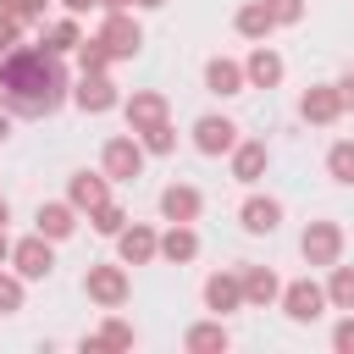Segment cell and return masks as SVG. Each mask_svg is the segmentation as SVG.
I'll list each match as a JSON object with an SVG mask.
<instances>
[{
    "mask_svg": "<svg viewBox=\"0 0 354 354\" xmlns=\"http://www.w3.org/2000/svg\"><path fill=\"white\" fill-rule=\"evenodd\" d=\"M100 11H133V0H100Z\"/></svg>",
    "mask_w": 354,
    "mask_h": 354,
    "instance_id": "obj_40",
    "label": "cell"
},
{
    "mask_svg": "<svg viewBox=\"0 0 354 354\" xmlns=\"http://www.w3.org/2000/svg\"><path fill=\"white\" fill-rule=\"evenodd\" d=\"M326 304L332 310H354V266H326Z\"/></svg>",
    "mask_w": 354,
    "mask_h": 354,
    "instance_id": "obj_27",
    "label": "cell"
},
{
    "mask_svg": "<svg viewBox=\"0 0 354 354\" xmlns=\"http://www.w3.org/2000/svg\"><path fill=\"white\" fill-rule=\"evenodd\" d=\"M337 94H343V111H354V72L337 77Z\"/></svg>",
    "mask_w": 354,
    "mask_h": 354,
    "instance_id": "obj_37",
    "label": "cell"
},
{
    "mask_svg": "<svg viewBox=\"0 0 354 354\" xmlns=\"http://www.w3.org/2000/svg\"><path fill=\"white\" fill-rule=\"evenodd\" d=\"M266 11L277 17V28H293V22H304V0H266Z\"/></svg>",
    "mask_w": 354,
    "mask_h": 354,
    "instance_id": "obj_33",
    "label": "cell"
},
{
    "mask_svg": "<svg viewBox=\"0 0 354 354\" xmlns=\"http://www.w3.org/2000/svg\"><path fill=\"white\" fill-rule=\"evenodd\" d=\"M144 160H149V149L138 144L133 127H127V133H111L105 149H100V171H105L111 183H133V177H144Z\"/></svg>",
    "mask_w": 354,
    "mask_h": 354,
    "instance_id": "obj_2",
    "label": "cell"
},
{
    "mask_svg": "<svg viewBox=\"0 0 354 354\" xmlns=\"http://www.w3.org/2000/svg\"><path fill=\"white\" fill-rule=\"evenodd\" d=\"M122 116H127L133 133H149V127L171 122V100H166L160 88H133V94L122 100Z\"/></svg>",
    "mask_w": 354,
    "mask_h": 354,
    "instance_id": "obj_9",
    "label": "cell"
},
{
    "mask_svg": "<svg viewBox=\"0 0 354 354\" xmlns=\"http://www.w3.org/2000/svg\"><path fill=\"white\" fill-rule=\"evenodd\" d=\"M44 11H50V0H22V28H44Z\"/></svg>",
    "mask_w": 354,
    "mask_h": 354,
    "instance_id": "obj_35",
    "label": "cell"
},
{
    "mask_svg": "<svg viewBox=\"0 0 354 354\" xmlns=\"http://www.w3.org/2000/svg\"><path fill=\"white\" fill-rule=\"evenodd\" d=\"M83 293H88V304H100V310H122L127 293H133V277H127L122 260H100V266L83 271Z\"/></svg>",
    "mask_w": 354,
    "mask_h": 354,
    "instance_id": "obj_3",
    "label": "cell"
},
{
    "mask_svg": "<svg viewBox=\"0 0 354 354\" xmlns=\"http://www.w3.org/2000/svg\"><path fill=\"white\" fill-rule=\"evenodd\" d=\"M88 227H94V232H100V238H116V232H122V227H127V210H122V205H116V199H105V205H100V210H88Z\"/></svg>",
    "mask_w": 354,
    "mask_h": 354,
    "instance_id": "obj_30",
    "label": "cell"
},
{
    "mask_svg": "<svg viewBox=\"0 0 354 354\" xmlns=\"http://www.w3.org/2000/svg\"><path fill=\"white\" fill-rule=\"evenodd\" d=\"M100 39H105L111 61H133V55L144 50V28H138V17H133V11H105Z\"/></svg>",
    "mask_w": 354,
    "mask_h": 354,
    "instance_id": "obj_8",
    "label": "cell"
},
{
    "mask_svg": "<svg viewBox=\"0 0 354 354\" xmlns=\"http://www.w3.org/2000/svg\"><path fill=\"white\" fill-rule=\"evenodd\" d=\"M243 77H249V88H277V83L288 77V61H282V55L260 39V44L243 55Z\"/></svg>",
    "mask_w": 354,
    "mask_h": 354,
    "instance_id": "obj_16",
    "label": "cell"
},
{
    "mask_svg": "<svg viewBox=\"0 0 354 354\" xmlns=\"http://www.w3.org/2000/svg\"><path fill=\"white\" fill-rule=\"evenodd\" d=\"M28 299V277L22 271H0V315H17Z\"/></svg>",
    "mask_w": 354,
    "mask_h": 354,
    "instance_id": "obj_31",
    "label": "cell"
},
{
    "mask_svg": "<svg viewBox=\"0 0 354 354\" xmlns=\"http://www.w3.org/2000/svg\"><path fill=\"white\" fill-rule=\"evenodd\" d=\"M332 354H354V310L337 315V326H332Z\"/></svg>",
    "mask_w": 354,
    "mask_h": 354,
    "instance_id": "obj_34",
    "label": "cell"
},
{
    "mask_svg": "<svg viewBox=\"0 0 354 354\" xmlns=\"http://www.w3.org/2000/svg\"><path fill=\"white\" fill-rule=\"evenodd\" d=\"M232 144H238V122L232 116H199L194 122V149L199 155H232Z\"/></svg>",
    "mask_w": 354,
    "mask_h": 354,
    "instance_id": "obj_13",
    "label": "cell"
},
{
    "mask_svg": "<svg viewBox=\"0 0 354 354\" xmlns=\"http://www.w3.org/2000/svg\"><path fill=\"white\" fill-rule=\"evenodd\" d=\"M343 221H332V216H321V221H310L304 232H299V254H304V266H337L343 260Z\"/></svg>",
    "mask_w": 354,
    "mask_h": 354,
    "instance_id": "obj_4",
    "label": "cell"
},
{
    "mask_svg": "<svg viewBox=\"0 0 354 354\" xmlns=\"http://www.w3.org/2000/svg\"><path fill=\"white\" fill-rule=\"evenodd\" d=\"M282 315L293 321V326H310V321H321L332 304H326V282H315V277H299V282H282Z\"/></svg>",
    "mask_w": 354,
    "mask_h": 354,
    "instance_id": "obj_5",
    "label": "cell"
},
{
    "mask_svg": "<svg viewBox=\"0 0 354 354\" xmlns=\"http://www.w3.org/2000/svg\"><path fill=\"white\" fill-rule=\"evenodd\" d=\"M11 271H22L28 282H44V277L55 271V238H44V232L17 238V243H11Z\"/></svg>",
    "mask_w": 354,
    "mask_h": 354,
    "instance_id": "obj_7",
    "label": "cell"
},
{
    "mask_svg": "<svg viewBox=\"0 0 354 354\" xmlns=\"http://www.w3.org/2000/svg\"><path fill=\"white\" fill-rule=\"evenodd\" d=\"M0 100L11 116H50L72 100V77L44 44H17L0 61Z\"/></svg>",
    "mask_w": 354,
    "mask_h": 354,
    "instance_id": "obj_1",
    "label": "cell"
},
{
    "mask_svg": "<svg viewBox=\"0 0 354 354\" xmlns=\"http://www.w3.org/2000/svg\"><path fill=\"white\" fill-rule=\"evenodd\" d=\"M72 105H77L83 116H105V111L122 105V88L111 83V72H77V83H72Z\"/></svg>",
    "mask_w": 354,
    "mask_h": 354,
    "instance_id": "obj_6",
    "label": "cell"
},
{
    "mask_svg": "<svg viewBox=\"0 0 354 354\" xmlns=\"http://www.w3.org/2000/svg\"><path fill=\"white\" fill-rule=\"evenodd\" d=\"M83 44V28H77V17L66 11V17H55V22H44V50L50 55H72Z\"/></svg>",
    "mask_w": 354,
    "mask_h": 354,
    "instance_id": "obj_26",
    "label": "cell"
},
{
    "mask_svg": "<svg viewBox=\"0 0 354 354\" xmlns=\"http://www.w3.org/2000/svg\"><path fill=\"white\" fill-rule=\"evenodd\" d=\"M138 144H144L149 155H171V149H177V127H171V122H160V127L138 133Z\"/></svg>",
    "mask_w": 354,
    "mask_h": 354,
    "instance_id": "obj_32",
    "label": "cell"
},
{
    "mask_svg": "<svg viewBox=\"0 0 354 354\" xmlns=\"http://www.w3.org/2000/svg\"><path fill=\"white\" fill-rule=\"evenodd\" d=\"M205 210V194L194 183H166L160 188V221H199Z\"/></svg>",
    "mask_w": 354,
    "mask_h": 354,
    "instance_id": "obj_21",
    "label": "cell"
},
{
    "mask_svg": "<svg viewBox=\"0 0 354 354\" xmlns=\"http://www.w3.org/2000/svg\"><path fill=\"white\" fill-rule=\"evenodd\" d=\"M266 166H271V149H266V138H238V144H232V183L254 188V183L266 177Z\"/></svg>",
    "mask_w": 354,
    "mask_h": 354,
    "instance_id": "obj_17",
    "label": "cell"
},
{
    "mask_svg": "<svg viewBox=\"0 0 354 354\" xmlns=\"http://www.w3.org/2000/svg\"><path fill=\"white\" fill-rule=\"evenodd\" d=\"M72 55H77V72H111V50H105V39H100V33H94V39L83 33V44H77Z\"/></svg>",
    "mask_w": 354,
    "mask_h": 354,
    "instance_id": "obj_29",
    "label": "cell"
},
{
    "mask_svg": "<svg viewBox=\"0 0 354 354\" xmlns=\"http://www.w3.org/2000/svg\"><path fill=\"white\" fill-rule=\"evenodd\" d=\"M326 177L343 183V188H354V138H337L326 149Z\"/></svg>",
    "mask_w": 354,
    "mask_h": 354,
    "instance_id": "obj_28",
    "label": "cell"
},
{
    "mask_svg": "<svg viewBox=\"0 0 354 354\" xmlns=\"http://www.w3.org/2000/svg\"><path fill=\"white\" fill-rule=\"evenodd\" d=\"M205 310H210V315L249 310V304H243V277H238V271H210V277H205Z\"/></svg>",
    "mask_w": 354,
    "mask_h": 354,
    "instance_id": "obj_15",
    "label": "cell"
},
{
    "mask_svg": "<svg viewBox=\"0 0 354 354\" xmlns=\"http://www.w3.org/2000/svg\"><path fill=\"white\" fill-rule=\"evenodd\" d=\"M6 221H11V205H6V194H0V227H6Z\"/></svg>",
    "mask_w": 354,
    "mask_h": 354,
    "instance_id": "obj_44",
    "label": "cell"
},
{
    "mask_svg": "<svg viewBox=\"0 0 354 354\" xmlns=\"http://www.w3.org/2000/svg\"><path fill=\"white\" fill-rule=\"evenodd\" d=\"M238 227H243L249 238H271V232L282 227V199H271V194H249V199L238 205Z\"/></svg>",
    "mask_w": 354,
    "mask_h": 354,
    "instance_id": "obj_12",
    "label": "cell"
},
{
    "mask_svg": "<svg viewBox=\"0 0 354 354\" xmlns=\"http://www.w3.org/2000/svg\"><path fill=\"white\" fill-rule=\"evenodd\" d=\"M77 205L72 199H44L39 210H33V232H44V238H55V243H66L72 232H77Z\"/></svg>",
    "mask_w": 354,
    "mask_h": 354,
    "instance_id": "obj_14",
    "label": "cell"
},
{
    "mask_svg": "<svg viewBox=\"0 0 354 354\" xmlns=\"http://www.w3.org/2000/svg\"><path fill=\"white\" fill-rule=\"evenodd\" d=\"M183 348H188V354H227V348H232V332L221 326V315H210V321H194V326L183 332Z\"/></svg>",
    "mask_w": 354,
    "mask_h": 354,
    "instance_id": "obj_23",
    "label": "cell"
},
{
    "mask_svg": "<svg viewBox=\"0 0 354 354\" xmlns=\"http://www.w3.org/2000/svg\"><path fill=\"white\" fill-rule=\"evenodd\" d=\"M66 199H72V205H77V210L88 216V210H100V205L111 199V177H105V171H88V166H83V171H72V177H66Z\"/></svg>",
    "mask_w": 354,
    "mask_h": 354,
    "instance_id": "obj_20",
    "label": "cell"
},
{
    "mask_svg": "<svg viewBox=\"0 0 354 354\" xmlns=\"http://www.w3.org/2000/svg\"><path fill=\"white\" fill-rule=\"evenodd\" d=\"M160 260H166V266L199 260V232H194V221H166V232H160Z\"/></svg>",
    "mask_w": 354,
    "mask_h": 354,
    "instance_id": "obj_22",
    "label": "cell"
},
{
    "mask_svg": "<svg viewBox=\"0 0 354 354\" xmlns=\"http://www.w3.org/2000/svg\"><path fill=\"white\" fill-rule=\"evenodd\" d=\"M100 0H61V11H72V17H83V11H94Z\"/></svg>",
    "mask_w": 354,
    "mask_h": 354,
    "instance_id": "obj_39",
    "label": "cell"
},
{
    "mask_svg": "<svg viewBox=\"0 0 354 354\" xmlns=\"http://www.w3.org/2000/svg\"><path fill=\"white\" fill-rule=\"evenodd\" d=\"M11 138V111H0V144Z\"/></svg>",
    "mask_w": 354,
    "mask_h": 354,
    "instance_id": "obj_41",
    "label": "cell"
},
{
    "mask_svg": "<svg viewBox=\"0 0 354 354\" xmlns=\"http://www.w3.org/2000/svg\"><path fill=\"white\" fill-rule=\"evenodd\" d=\"M11 260V238H6V227H0V266Z\"/></svg>",
    "mask_w": 354,
    "mask_h": 354,
    "instance_id": "obj_42",
    "label": "cell"
},
{
    "mask_svg": "<svg viewBox=\"0 0 354 354\" xmlns=\"http://www.w3.org/2000/svg\"><path fill=\"white\" fill-rule=\"evenodd\" d=\"M238 277H243V304L249 310H271L282 299V277L271 266H238Z\"/></svg>",
    "mask_w": 354,
    "mask_h": 354,
    "instance_id": "obj_18",
    "label": "cell"
},
{
    "mask_svg": "<svg viewBox=\"0 0 354 354\" xmlns=\"http://www.w3.org/2000/svg\"><path fill=\"white\" fill-rule=\"evenodd\" d=\"M133 343H138V332H133L122 315H105V326H100V332H88L77 348H83V354H111V348H133Z\"/></svg>",
    "mask_w": 354,
    "mask_h": 354,
    "instance_id": "obj_25",
    "label": "cell"
},
{
    "mask_svg": "<svg viewBox=\"0 0 354 354\" xmlns=\"http://www.w3.org/2000/svg\"><path fill=\"white\" fill-rule=\"evenodd\" d=\"M299 116H304L310 127H332V122L343 116V94H337V83H310V88L299 94Z\"/></svg>",
    "mask_w": 354,
    "mask_h": 354,
    "instance_id": "obj_11",
    "label": "cell"
},
{
    "mask_svg": "<svg viewBox=\"0 0 354 354\" xmlns=\"http://www.w3.org/2000/svg\"><path fill=\"white\" fill-rule=\"evenodd\" d=\"M133 6H138V11H160L166 0H133Z\"/></svg>",
    "mask_w": 354,
    "mask_h": 354,
    "instance_id": "obj_43",
    "label": "cell"
},
{
    "mask_svg": "<svg viewBox=\"0 0 354 354\" xmlns=\"http://www.w3.org/2000/svg\"><path fill=\"white\" fill-rule=\"evenodd\" d=\"M116 260H122V266H149V260H160V232H155L149 221H127V227L116 232Z\"/></svg>",
    "mask_w": 354,
    "mask_h": 354,
    "instance_id": "obj_10",
    "label": "cell"
},
{
    "mask_svg": "<svg viewBox=\"0 0 354 354\" xmlns=\"http://www.w3.org/2000/svg\"><path fill=\"white\" fill-rule=\"evenodd\" d=\"M232 28H238V39L260 44V39H271V33H277V17L266 11V0H243V6L232 11Z\"/></svg>",
    "mask_w": 354,
    "mask_h": 354,
    "instance_id": "obj_24",
    "label": "cell"
},
{
    "mask_svg": "<svg viewBox=\"0 0 354 354\" xmlns=\"http://www.w3.org/2000/svg\"><path fill=\"white\" fill-rule=\"evenodd\" d=\"M205 88H210L216 100H232V94H243V88H249V77H243V61H232V55H210V61H205Z\"/></svg>",
    "mask_w": 354,
    "mask_h": 354,
    "instance_id": "obj_19",
    "label": "cell"
},
{
    "mask_svg": "<svg viewBox=\"0 0 354 354\" xmlns=\"http://www.w3.org/2000/svg\"><path fill=\"white\" fill-rule=\"evenodd\" d=\"M17 39H22V22H0V61L17 50Z\"/></svg>",
    "mask_w": 354,
    "mask_h": 354,
    "instance_id": "obj_36",
    "label": "cell"
},
{
    "mask_svg": "<svg viewBox=\"0 0 354 354\" xmlns=\"http://www.w3.org/2000/svg\"><path fill=\"white\" fill-rule=\"evenodd\" d=\"M17 11H22V0H0V22H22Z\"/></svg>",
    "mask_w": 354,
    "mask_h": 354,
    "instance_id": "obj_38",
    "label": "cell"
}]
</instances>
